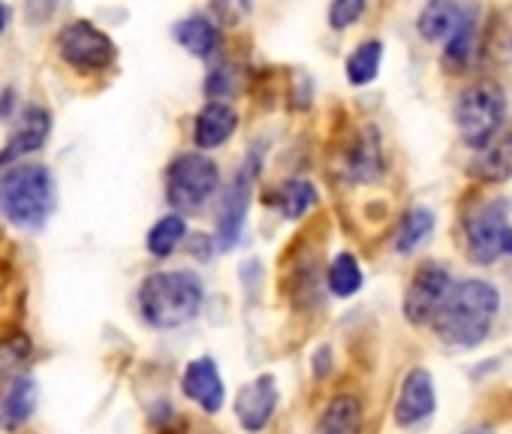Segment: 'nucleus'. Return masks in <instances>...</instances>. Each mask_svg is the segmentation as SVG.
Here are the masks:
<instances>
[{
  "label": "nucleus",
  "mask_w": 512,
  "mask_h": 434,
  "mask_svg": "<svg viewBox=\"0 0 512 434\" xmlns=\"http://www.w3.org/2000/svg\"><path fill=\"white\" fill-rule=\"evenodd\" d=\"M437 407V395H434V377L425 368H413L398 392L395 401V422L401 428H413L419 422H425Z\"/></svg>",
  "instance_id": "9b49d317"
},
{
  "label": "nucleus",
  "mask_w": 512,
  "mask_h": 434,
  "mask_svg": "<svg viewBox=\"0 0 512 434\" xmlns=\"http://www.w3.org/2000/svg\"><path fill=\"white\" fill-rule=\"evenodd\" d=\"M473 31H476L473 10H461V19L455 22V28L446 37V61L461 64L470 55V49H473Z\"/></svg>",
  "instance_id": "a878e982"
},
{
  "label": "nucleus",
  "mask_w": 512,
  "mask_h": 434,
  "mask_svg": "<svg viewBox=\"0 0 512 434\" xmlns=\"http://www.w3.org/2000/svg\"><path fill=\"white\" fill-rule=\"evenodd\" d=\"M58 7H61V0H25V19L34 28H43L46 22L55 19Z\"/></svg>",
  "instance_id": "c85d7f7f"
},
{
  "label": "nucleus",
  "mask_w": 512,
  "mask_h": 434,
  "mask_svg": "<svg viewBox=\"0 0 512 434\" xmlns=\"http://www.w3.org/2000/svg\"><path fill=\"white\" fill-rule=\"evenodd\" d=\"M431 233H434V211L425 208V205H416L401 217V227H398V236H395V251L398 254H413Z\"/></svg>",
  "instance_id": "6ab92c4d"
},
{
  "label": "nucleus",
  "mask_w": 512,
  "mask_h": 434,
  "mask_svg": "<svg viewBox=\"0 0 512 434\" xmlns=\"http://www.w3.org/2000/svg\"><path fill=\"white\" fill-rule=\"evenodd\" d=\"M323 434H362V404L353 395H338L323 413Z\"/></svg>",
  "instance_id": "412c9836"
},
{
  "label": "nucleus",
  "mask_w": 512,
  "mask_h": 434,
  "mask_svg": "<svg viewBox=\"0 0 512 434\" xmlns=\"http://www.w3.org/2000/svg\"><path fill=\"white\" fill-rule=\"evenodd\" d=\"M482 151V160L476 163V175H482V178H488V181H503V178H509L512 175V136H506V139H500V142H488L485 148H479Z\"/></svg>",
  "instance_id": "393cba45"
},
{
  "label": "nucleus",
  "mask_w": 512,
  "mask_h": 434,
  "mask_svg": "<svg viewBox=\"0 0 512 434\" xmlns=\"http://www.w3.org/2000/svg\"><path fill=\"white\" fill-rule=\"evenodd\" d=\"M172 40L193 58H211L217 52V43H220V31L217 25L202 16V13H193L181 22L172 25Z\"/></svg>",
  "instance_id": "dca6fc26"
},
{
  "label": "nucleus",
  "mask_w": 512,
  "mask_h": 434,
  "mask_svg": "<svg viewBox=\"0 0 512 434\" xmlns=\"http://www.w3.org/2000/svg\"><path fill=\"white\" fill-rule=\"evenodd\" d=\"M452 287L449 272L440 263H425L416 269V275L410 278V287L404 293V317L413 326H425L431 323L434 311L440 308L446 290Z\"/></svg>",
  "instance_id": "1a4fd4ad"
},
{
  "label": "nucleus",
  "mask_w": 512,
  "mask_h": 434,
  "mask_svg": "<svg viewBox=\"0 0 512 434\" xmlns=\"http://www.w3.org/2000/svg\"><path fill=\"white\" fill-rule=\"evenodd\" d=\"M181 389L190 401H196L205 413H217L223 407V377L214 365V359L208 356H199L193 359L187 368H184V377H181Z\"/></svg>",
  "instance_id": "4468645a"
},
{
  "label": "nucleus",
  "mask_w": 512,
  "mask_h": 434,
  "mask_svg": "<svg viewBox=\"0 0 512 434\" xmlns=\"http://www.w3.org/2000/svg\"><path fill=\"white\" fill-rule=\"evenodd\" d=\"M260 160L250 157L241 163V169L232 175V181L223 187L220 202H217V221H214V248L217 251H232L241 239L244 221H247V205H250V190L256 181V169Z\"/></svg>",
  "instance_id": "6e6552de"
},
{
  "label": "nucleus",
  "mask_w": 512,
  "mask_h": 434,
  "mask_svg": "<svg viewBox=\"0 0 512 434\" xmlns=\"http://www.w3.org/2000/svg\"><path fill=\"white\" fill-rule=\"evenodd\" d=\"M383 64V43L380 40H365L356 46V52L347 58V82L356 88H365L377 79Z\"/></svg>",
  "instance_id": "5701e85b"
},
{
  "label": "nucleus",
  "mask_w": 512,
  "mask_h": 434,
  "mask_svg": "<svg viewBox=\"0 0 512 434\" xmlns=\"http://www.w3.org/2000/svg\"><path fill=\"white\" fill-rule=\"evenodd\" d=\"M500 311V296L488 281L467 278L446 290L431 317L434 335L449 347H476L488 338Z\"/></svg>",
  "instance_id": "f257e3e1"
},
{
  "label": "nucleus",
  "mask_w": 512,
  "mask_h": 434,
  "mask_svg": "<svg viewBox=\"0 0 512 434\" xmlns=\"http://www.w3.org/2000/svg\"><path fill=\"white\" fill-rule=\"evenodd\" d=\"M28 356H31V338L16 335V338L0 341V377H7V374H10L16 365H22Z\"/></svg>",
  "instance_id": "cd10ccee"
},
{
  "label": "nucleus",
  "mask_w": 512,
  "mask_h": 434,
  "mask_svg": "<svg viewBox=\"0 0 512 434\" xmlns=\"http://www.w3.org/2000/svg\"><path fill=\"white\" fill-rule=\"evenodd\" d=\"M275 407H278V386H275V377H269V374H263V377H256L253 383H247L238 392V398H235L238 422L250 434L263 431L269 425Z\"/></svg>",
  "instance_id": "f8f14e48"
},
{
  "label": "nucleus",
  "mask_w": 512,
  "mask_h": 434,
  "mask_svg": "<svg viewBox=\"0 0 512 434\" xmlns=\"http://www.w3.org/2000/svg\"><path fill=\"white\" fill-rule=\"evenodd\" d=\"M503 115H506V97L497 85L491 82H479L473 85L470 91L461 94L458 106H455V124H458V133L461 139L470 145V148H485L500 124H503Z\"/></svg>",
  "instance_id": "0eeeda50"
},
{
  "label": "nucleus",
  "mask_w": 512,
  "mask_h": 434,
  "mask_svg": "<svg viewBox=\"0 0 512 434\" xmlns=\"http://www.w3.org/2000/svg\"><path fill=\"white\" fill-rule=\"evenodd\" d=\"M461 10L455 0H431L425 7V13L419 16V34L422 40L428 43H437V40H446L449 31L455 28V22L461 19Z\"/></svg>",
  "instance_id": "aec40b11"
},
{
  "label": "nucleus",
  "mask_w": 512,
  "mask_h": 434,
  "mask_svg": "<svg viewBox=\"0 0 512 434\" xmlns=\"http://www.w3.org/2000/svg\"><path fill=\"white\" fill-rule=\"evenodd\" d=\"M365 7H368V0H332V7H329V25L335 31H347V28H353L362 19Z\"/></svg>",
  "instance_id": "bb28decb"
},
{
  "label": "nucleus",
  "mask_w": 512,
  "mask_h": 434,
  "mask_svg": "<svg viewBox=\"0 0 512 434\" xmlns=\"http://www.w3.org/2000/svg\"><path fill=\"white\" fill-rule=\"evenodd\" d=\"M55 211V178L43 163L0 166V214L19 230H40Z\"/></svg>",
  "instance_id": "7ed1b4c3"
},
{
  "label": "nucleus",
  "mask_w": 512,
  "mask_h": 434,
  "mask_svg": "<svg viewBox=\"0 0 512 434\" xmlns=\"http://www.w3.org/2000/svg\"><path fill=\"white\" fill-rule=\"evenodd\" d=\"M220 190V169L205 151H184L166 166V202L178 214L199 211Z\"/></svg>",
  "instance_id": "20e7f679"
},
{
  "label": "nucleus",
  "mask_w": 512,
  "mask_h": 434,
  "mask_svg": "<svg viewBox=\"0 0 512 434\" xmlns=\"http://www.w3.org/2000/svg\"><path fill=\"white\" fill-rule=\"evenodd\" d=\"M275 205L281 208V214L287 217V221H299L302 214H308L317 205V187L305 178L284 181L275 190Z\"/></svg>",
  "instance_id": "4be33fe9"
},
{
  "label": "nucleus",
  "mask_w": 512,
  "mask_h": 434,
  "mask_svg": "<svg viewBox=\"0 0 512 434\" xmlns=\"http://www.w3.org/2000/svg\"><path fill=\"white\" fill-rule=\"evenodd\" d=\"M362 281H365V275H362V266H359V260L353 254L344 251V254H338L332 260V266H329V290H332V296L350 299V296H356L362 290Z\"/></svg>",
  "instance_id": "b1692460"
},
{
  "label": "nucleus",
  "mask_w": 512,
  "mask_h": 434,
  "mask_svg": "<svg viewBox=\"0 0 512 434\" xmlns=\"http://www.w3.org/2000/svg\"><path fill=\"white\" fill-rule=\"evenodd\" d=\"M238 130V112L223 100H208L193 118V145L196 151H214L232 139Z\"/></svg>",
  "instance_id": "ddd939ff"
},
{
  "label": "nucleus",
  "mask_w": 512,
  "mask_h": 434,
  "mask_svg": "<svg viewBox=\"0 0 512 434\" xmlns=\"http://www.w3.org/2000/svg\"><path fill=\"white\" fill-rule=\"evenodd\" d=\"M464 242H467V257L476 266H491L503 257H512L509 202L488 199V202L476 205L464 217Z\"/></svg>",
  "instance_id": "39448f33"
},
{
  "label": "nucleus",
  "mask_w": 512,
  "mask_h": 434,
  "mask_svg": "<svg viewBox=\"0 0 512 434\" xmlns=\"http://www.w3.org/2000/svg\"><path fill=\"white\" fill-rule=\"evenodd\" d=\"M52 136V115L49 109L31 103L19 112L16 118V127L10 133V139L0 148V166H10V163H19L25 160L28 154H37Z\"/></svg>",
  "instance_id": "9d476101"
},
{
  "label": "nucleus",
  "mask_w": 512,
  "mask_h": 434,
  "mask_svg": "<svg viewBox=\"0 0 512 434\" xmlns=\"http://www.w3.org/2000/svg\"><path fill=\"white\" fill-rule=\"evenodd\" d=\"M37 398H40V389L31 374L10 377L0 386V428H7V431L22 428L34 416Z\"/></svg>",
  "instance_id": "2eb2a0df"
},
{
  "label": "nucleus",
  "mask_w": 512,
  "mask_h": 434,
  "mask_svg": "<svg viewBox=\"0 0 512 434\" xmlns=\"http://www.w3.org/2000/svg\"><path fill=\"white\" fill-rule=\"evenodd\" d=\"M58 55L61 61L82 73V76H97V73H106L115 61H118V46L115 40L100 31L94 22L88 19H76V22H67L61 31H58Z\"/></svg>",
  "instance_id": "423d86ee"
},
{
  "label": "nucleus",
  "mask_w": 512,
  "mask_h": 434,
  "mask_svg": "<svg viewBox=\"0 0 512 434\" xmlns=\"http://www.w3.org/2000/svg\"><path fill=\"white\" fill-rule=\"evenodd\" d=\"M184 236H187V221H184V217L175 211V214L160 217V221L148 230L145 248H148V254H151V257L166 260V257H172V254L181 248Z\"/></svg>",
  "instance_id": "a211bd4d"
},
{
  "label": "nucleus",
  "mask_w": 512,
  "mask_h": 434,
  "mask_svg": "<svg viewBox=\"0 0 512 434\" xmlns=\"http://www.w3.org/2000/svg\"><path fill=\"white\" fill-rule=\"evenodd\" d=\"M347 175L359 184H371L383 175L380 139L374 130H365V136L353 145V151L347 157Z\"/></svg>",
  "instance_id": "f3484780"
},
{
  "label": "nucleus",
  "mask_w": 512,
  "mask_h": 434,
  "mask_svg": "<svg viewBox=\"0 0 512 434\" xmlns=\"http://www.w3.org/2000/svg\"><path fill=\"white\" fill-rule=\"evenodd\" d=\"M10 22H13V10H10L7 0H0V34L10 28Z\"/></svg>",
  "instance_id": "c756f323"
},
{
  "label": "nucleus",
  "mask_w": 512,
  "mask_h": 434,
  "mask_svg": "<svg viewBox=\"0 0 512 434\" xmlns=\"http://www.w3.org/2000/svg\"><path fill=\"white\" fill-rule=\"evenodd\" d=\"M202 281L193 272H154L139 284V314L151 329H181L202 311Z\"/></svg>",
  "instance_id": "f03ea898"
},
{
  "label": "nucleus",
  "mask_w": 512,
  "mask_h": 434,
  "mask_svg": "<svg viewBox=\"0 0 512 434\" xmlns=\"http://www.w3.org/2000/svg\"><path fill=\"white\" fill-rule=\"evenodd\" d=\"M464 434H491V431H485V428H470V431H464Z\"/></svg>",
  "instance_id": "7c9ffc66"
}]
</instances>
